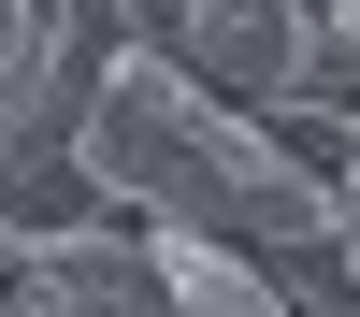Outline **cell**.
Wrapping results in <instances>:
<instances>
[{
    "label": "cell",
    "instance_id": "cell-4",
    "mask_svg": "<svg viewBox=\"0 0 360 317\" xmlns=\"http://www.w3.org/2000/svg\"><path fill=\"white\" fill-rule=\"evenodd\" d=\"M332 188H346V288H360V130H346V159H332Z\"/></svg>",
    "mask_w": 360,
    "mask_h": 317
},
{
    "label": "cell",
    "instance_id": "cell-5",
    "mask_svg": "<svg viewBox=\"0 0 360 317\" xmlns=\"http://www.w3.org/2000/svg\"><path fill=\"white\" fill-rule=\"evenodd\" d=\"M15 274H29V231H0V288H15Z\"/></svg>",
    "mask_w": 360,
    "mask_h": 317
},
{
    "label": "cell",
    "instance_id": "cell-3",
    "mask_svg": "<svg viewBox=\"0 0 360 317\" xmlns=\"http://www.w3.org/2000/svg\"><path fill=\"white\" fill-rule=\"evenodd\" d=\"M58 58V0H0V115L29 101V72Z\"/></svg>",
    "mask_w": 360,
    "mask_h": 317
},
{
    "label": "cell",
    "instance_id": "cell-1",
    "mask_svg": "<svg viewBox=\"0 0 360 317\" xmlns=\"http://www.w3.org/2000/svg\"><path fill=\"white\" fill-rule=\"evenodd\" d=\"M15 317H173V274H159V231H72V245H29L15 274Z\"/></svg>",
    "mask_w": 360,
    "mask_h": 317
},
{
    "label": "cell",
    "instance_id": "cell-2",
    "mask_svg": "<svg viewBox=\"0 0 360 317\" xmlns=\"http://www.w3.org/2000/svg\"><path fill=\"white\" fill-rule=\"evenodd\" d=\"M159 274H173V317H303L245 245H202V231H159Z\"/></svg>",
    "mask_w": 360,
    "mask_h": 317
}]
</instances>
